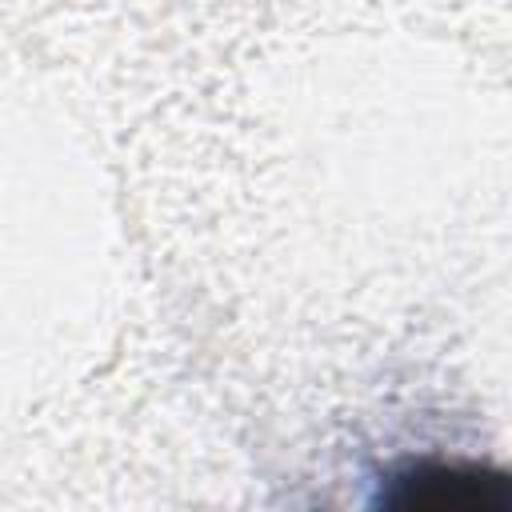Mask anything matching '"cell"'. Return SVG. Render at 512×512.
I'll list each match as a JSON object with an SVG mask.
<instances>
[{
  "mask_svg": "<svg viewBox=\"0 0 512 512\" xmlns=\"http://www.w3.org/2000/svg\"><path fill=\"white\" fill-rule=\"evenodd\" d=\"M508 500V476L472 460L404 464L380 488V504L400 512H504Z\"/></svg>",
  "mask_w": 512,
  "mask_h": 512,
  "instance_id": "obj_1",
  "label": "cell"
}]
</instances>
